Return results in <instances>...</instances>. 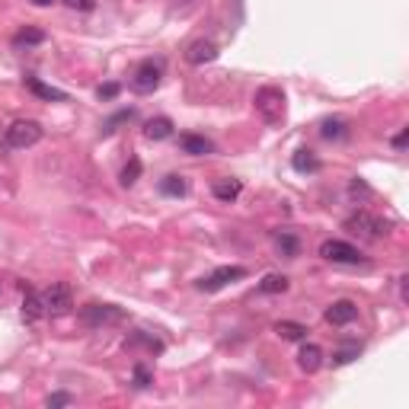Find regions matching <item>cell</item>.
Returning <instances> with one entry per match:
<instances>
[{
  "instance_id": "obj_1",
  "label": "cell",
  "mask_w": 409,
  "mask_h": 409,
  "mask_svg": "<svg viewBox=\"0 0 409 409\" xmlns=\"http://www.w3.org/2000/svg\"><path fill=\"white\" fill-rule=\"evenodd\" d=\"M253 106H256V112H259V119L266 121V125L278 128L281 121H285V93H281L278 87H262V89H256Z\"/></svg>"
},
{
  "instance_id": "obj_2",
  "label": "cell",
  "mask_w": 409,
  "mask_h": 409,
  "mask_svg": "<svg viewBox=\"0 0 409 409\" xmlns=\"http://www.w3.org/2000/svg\"><path fill=\"white\" fill-rule=\"evenodd\" d=\"M345 230H349L351 236H358V240L374 243V240H381V236H387L390 224L381 221V217H374L371 211H355V214L345 221Z\"/></svg>"
},
{
  "instance_id": "obj_3",
  "label": "cell",
  "mask_w": 409,
  "mask_h": 409,
  "mask_svg": "<svg viewBox=\"0 0 409 409\" xmlns=\"http://www.w3.org/2000/svg\"><path fill=\"white\" fill-rule=\"evenodd\" d=\"M38 141H42V125H38V121H29V119L13 121V125L4 131L6 151H26V147L38 144Z\"/></svg>"
},
{
  "instance_id": "obj_4",
  "label": "cell",
  "mask_w": 409,
  "mask_h": 409,
  "mask_svg": "<svg viewBox=\"0 0 409 409\" xmlns=\"http://www.w3.org/2000/svg\"><path fill=\"white\" fill-rule=\"evenodd\" d=\"M160 80H163V61L160 58H147V61H141L138 67H134L131 74V89L134 93H153V89L160 87Z\"/></svg>"
},
{
  "instance_id": "obj_5",
  "label": "cell",
  "mask_w": 409,
  "mask_h": 409,
  "mask_svg": "<svg viewBox=\"0 0 409 409\" xmlns=\"http://www.w3.org/2000/svg\"><path fill=\"white\" fill-rule=\"evenodd\" d=\"M320 256L326 262H336V266H364L361 249L345 240H323L320 243Z\"/></svg>"
},
{
  "instance_id": "obj_6",
  "label": "cell",
  "mask_w": 409,
  "mask_h": 409,
  "mask_svg": "<svg viewBox=\"0 0 409 409\" xmlns=\"http://www.w3.org/2000/svg\"><path fill=\"white\" fill-rule=\"evenodd\" d=\"M42 304H45V317H64L74 307V294H70V288L64 281H55V285H48L42 291Z\"/></svg>"
},
{
  "instance_id": "obj_7",
  "label": "cell",
  "mask_w": 409,
  "mask_h": 409,
  "mask_svg": "<svg viewBox=\"0 0 409 409\" xmlns=\"http://www.w3.org/2000/svg\"><path fill=\"white\" fill-rule=\"evenodd\" d=\"M236 278H246V268H243V266H221V268H214V272H211L208 278L198 281V291L214 294V291L227 288L230 281H236Z\"/></svg>"
},
{
  "instance_id": "obj_8",
  "label": "cell",
  "mask_w": 409,
  "mask_h": 409,
  "mask_svg": "<svg viewBox=\"0 0 409 409\" xmlns=\"http://www.w3.org/2000/svg\"><path fill=\"white\" fill-rule=\"evenodd\" d=\"M80 320L96 329V326L119 323V320H121V310H119V307H112V304H89V307H83V310H80Z\"/></svg>"
},
{
  "instance_id": "obj_9",
  "label": "cell",
  "mask_w": 409,
  "mask_h": 409,
  "mask_svg": "<svg viewBox=\"0 0 409 409\" xmlns=\"http://www.w3.org/2000/svg\"><path fill=\"white\" fill-rule=\"evenodd\" d=\"M217 55H221L217 45L208 42V38H195V42L185 48V61H189V64H211Z\"/></svg>"
},
{
  "instance_id": "obj_10",
  "label": "cell",
  "mask_w": 409,
  "mask_h": 409,
  "mask_svg": "<svg viewBox=\"0 0 409 409\" xmlns=\"http://www.w3.org/2000/svg\"><path fill=\"white\" fill-rule=\"evenodd\" d=\"M355 317H358V307L351 300H336V304L326 307V323L332 326H349L355 323Z\"/></svg>"
},
{
  "instance_id": "obj_11",
  "label": "cell",
  "mask_w": 409,
  "mask_h": 409,
  "mask_svg": "<svg viewBox=\"0 0 409 409\" xmlns=\"http://www.w3.org/2000/svg\"><path fill=\"white\" fill-rule=\"evenodd\" d=\"M298 368L307 371V374L320 371V368H323V349L313 345V342H304V345H300V351H298Z\"/></svg>"
},
{
  "instance_id": "obj_12",
  "label": "cell",
  "mask_w": 409,
  "mask_h": 409,
  "mask_svg": "<svg viewBox=\"0 0 409 409\" xmlns=\"http://www.w3.org/2000/svg\"><path fill=\"white\" fill-rule=\"evenodd\" d=\"M179 147H182V153H192V157H208L214 151V144L204 134H179Z\"/></svg>"
},
{
  "instance_id": "obj_13",
  "label": "cell",
  "mask_w": 409,
  "mask_h": 409,
  "mask_svg": "<svg viewBox=\"0 0 409 409\" xmlns=\"http://www.w3.org/2000/svg\"><path fill=\"white\" fill-rule=\"evenodd\" d=\"M26 87L32 89V93L38 96V99H48V102H67V93L58 87H48V83H42L38 77H26Z\"/></svg>"
},
{
  "instance_id": "obj_14",
  "label": "cell",
  "mask_w": 409,
  "mask_h": 409,
  "mask_svg": "<svg viewBox=\"0 0 409 409\" xmlns=\"http://www.w3.org/2000/svg\"><path fill=\"white\" fill-rule=\"evenodd\" d=\"M240 192H243V182H240V179H217V182L211 185V195H214L217 202H227V204L234 202Z\"/></svg>"
},
{
  "instance_id": "obj_15",
  "label": "cell",
  "mask_w": 409,
  "mask_h": 409,
  "mask_svg": "<svg viewBox=\"0 0 409 409\" xmlns=\"http://www.w3.org/2000/svg\"><path fill=\"white\" fill-rule=\"evenodd\" d=\"M45 317V304H42V294L36 291H26L23 298V320L26 323H38V320Z\"/></svg>"
},
{
  "instance_id": "obj_16",
  "label": "cell",
  "mask_w": 409,
  "mask_h": 409,
  "mask_svg": "<svg viewBox=\"0 0 409 409\" xmlns=\"http://www.w3.org/2000/svg\"><path fill=\"white\" fill-rule=\"evenodd\" d=\"M144 134H147L151 141H166V138L173 134V121L166 119V115H157V119H151V121L144 125Z\"/></svg>"
},
{
  "instance_id": "obj_17",
  "label": "cell",
  "mask_w": 409,
  "mask_h": 409,
  "mask_svg": "<svg viewBox=\"0 0 409 409\" xmlns=\"http://www.w3.org/2000/svg\"><path fill=\"white\" fill-rule=\"evenodd\" d=\"M160 192L170 198H182L185 192H189V182H185L182 176H176V173H170V176L160 179Z\"/></svg>"
},
{
  "instance_id": "obj_18",
  "label": "cell",
  "mask_w": 409,
  "mask_h": 409,
  "mask_svg": "<svg viewBox=\"0 0 409 409\" xmlns=\"http://www.w3.org/2000/svg\"><path fill=\"white\" fill-rule=\"evenodd\" d=\"M291 166H294L298 173H317V170H320V160H317V153H313V151L300 147V151L291 157Z\"/></svg>"
},
{
  "instance_id": "obj_19",
  "label": "cell",
  "mask_w": 409,
  "mask_h": 409,
  "mask_svg": "<svg viewBox=\"0 0 409 409\" xmlns=\"http://www.w3.org/2000/svg\"><path fill=\"white\" fill-rule=\"evenodd\" d=\"M42 42H45V32L36 29V26H26V29H19L16 36H13L16 48H32V45H42Z\"/></svg>"
},
{
  "instance_id": "obj_20",
  "label": "cell",
  "mask_w": 409,
  "mask_h": 409,
  "mask_svg": "<svg viewBox=\"0 0 409 409\" xmlns=\"http://www.w3.org/2000/svg\"><path fill=\"white\" fill-rule=\"evenodd\" d=\"M275 332H278L281 339H291V342L307 339V326L304 323H294V320H281V323H275Z\"/></svg>"
},
{
  "instance_id": "obj_21",
  "label": "cell",
  "mask_w": 409,
  "mask_h": 409,
  "mask_svg": "<svg viewBox=\"0 0 409 409\" xmlns=\"http://www.w3.org/2000/svg\"><path fill=\"white\" fill-rule=\"evenodd\" d=\"M358 355H361V342H345V345H339V349L332 351V368H342V364L355 361Z\"/></svg>"
},
{
  "instance_id": "obj_22",
  "label": "cell",
  "mask_w": 409,
  "mask_h": 409,
  "mask_svg": "<svg viewBox=\"0 0 409 409\" xmlns=\"http://www.w3.org/2000/svg\"><path fill=\"white\" fill-rule=\"evenodd\" d=\"M275 246H278L281 256H288V259H294L300 249V240L291 234V230H281V234H275Z\"/></svg>"
},
{
  "instance_id": "obj_23",
  "label": "cell",
  "mask_w": 409,
  "mask_h": 409,
  "mask_svg": "<svg viewBox=\"0 0 409 409\" xmlns=\"http://www.w3.org/2000/svg\"><path fill=\"white\" fill-rule=\"evenodd\" d=\"M259 291L262 294H281V291H288V275H278V272L266 275V278L259 281Z\"/></svg>"
},
{
  "instance_id": "obj_24",
  "label": "cell",
  "mask_w": 409,
  "mask_h": 409,
  "mask_svg": "<svg viewBox=\"0 0 409 409\" xmlns=\"http://www.w3.org/2000/svg\"><path fill=\"white\" fill-rule=\"evenodd\" d=\"M320 134H323L326 141H339V138H345V121H342V119H326L323 125H320Z\"/></svg>"
},
{
  "instance_id": "obj_25",
  "label": "cell",
  "mask_w": 409,
  "mask_h": 409,
  "mask_svg": "<svg viewBox=\"0 0 409 409\" xmlns=\"http://www.w3.org/2000/svg\"><path fill=\"white\" fill-rule=\"evenodd\" d=\"M138 179H141V160H138V157H131V160H128V163H125V170H121L119 182L128 189V185H134V182H138Z\"/></svg>"
},
{
  "instance_id": "obj_26",
  "label": "cell",
  "mask_w": 409,
  "mask_h": 409,
  "mask_svg": "<svg viewBox=\"0 0 409 409\" xmlns=\"http://www.w3.org/2000/svg\"><path fill=\"white\" fill-rule=\"evenodd\" d=\"M153 383V374L144 368V364H134V387L138 390H147Z\"/></svg>"
},
{
  "instance_id": "obj_27",
  "label": "cell",
  "mask_w": 409,
  "mask_h": 409,
  "mask_svg": "<svg viewBox=\"0 0 409 409\" xmlns=\"http://www.w3.org/2000/svg\"><path fill=\"white\" fill-rule=\"evenodd\" d=\"M134 115V109H121V112H115L112 119L106 121V125H102V134H112L115 131V125H121V121H128Z\"/></svg>"
},
{
  "instance_id": "obj_28",
  "label": "cell",
  "mask_w": 409,
  "mask_h": 409,
  "mask_svg": "<svg viewBox=\"0 0 409 409\" xmlns=\"http://www.w3.org/2000/svg\"><path fill=\"white\" fill-rule=\"evenodd\" d=\"M70 403H74V396H70V393H51L48 400H45V406L58 409V406H70Z\"/></svg>"
},
{
  "instance_id": "obj_29",
  "label": "cell",
  "mask_w": 409,
  "mask_h": 409,
  "mask_svg": "<svg viewBox=\"0 0 409 409\" xmlns=\"http://www.w3.org/2000/svg\"><path fill=\"white\" fill-rule=\"evenodd\" d=\"M119 83H102L99 89H96V96H99V99H115V96H119Z\"/></svg>"
},
{
  "instance_id": "obj_30",
  "label": "cell",
  "mask_w": 409,
  "mask_h": 409,
  "mask_svg": "<svg viewBox=\"0 0 409 409\" xmlns=\"http://www.w3.org/2000/svg\"><path fill=\"white\" fill-rule=\"evenodd\" d=\"M64 6H70V10H83V13H89L96 6V0H61Z\"/></svg>"
},
{
  "instance_id": "obj_31",
  "label": "cell",
  "mask_w": 409,
  "mask_h": 409,
  "mask_svg": "<svg viewBox=\"0 0 409 409\" xmlns=\"http://www.w3.org/2000/svg\"><path fill=\"white\" fill-rule=\"evenodd\" d=\"M349 192H351V195H355V198H358V195H364V198H368V195H371V189H368V185H364V182H361V179H351Z\"/></svg>"
},
{
  "instance_id": "obj_32",
  "label": "cell",
  "mask_w": 409,
  "mask_h": 409,
  "mask_svg": "<svg viewBox=\"0 0 409 409\" xmlns=\"http://www.w3.org/2000/svg\"><path fill=\"white\" fill-rule=\"evenodd\" d=\"M406 141H409V128H403V131L393 138V147H396V151H403V147H406Z\"/></svg>"
},
{
  "instance_id": "obj_33",
  "label": "cell",
  "mask_w": 409,
  "mask_h": 409,
  "mask_svg": "<svg viewBox=\"0 0 409 409\" xmlns=\"http://www.w3.org/2000/svg\"><path fill=\"white\" fill-rule=\"evenodd\" d=\"M32 4H36V6H48L51 0H32Z\"/></svg>"
}]
</instances>
